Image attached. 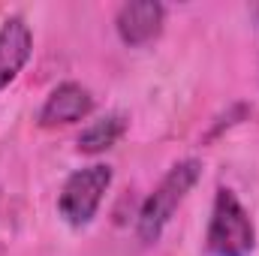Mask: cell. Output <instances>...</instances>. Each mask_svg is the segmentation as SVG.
I'll list each match as a JSON object with an SVG mask.
<instances>
[{"label": "cell", "instance_id": "1", "mask_svg": "<svg viewBox=\"0 0 259 256\" xmlns=\"http://www.w3.org/2000/svg\"><path fill=\"white\" fill-rule=\"evenodd\" d=\"M199 178H202V163L193 160V157L175 163L160 178V184L151 190V196L145 199V205L139 211V226L136 229H139V238L145 244H151V241H157L163 235V229L169 226V220L175 217V211L184 205L187 193L199 184Z\"/></svg>", "mask_w": 259, "mask_h": 256}, {"label": "cell", "instance_id": "2", "mask_svg": "<svg viewBox=\"0 0 259 256\" xmlns=\"http://www.w3.org/2000/svg\"><path fill=\"white\" fill-rule=\"evenodd\" d=\"M256 247V229L238 196L220 187L214 196L211 223L205 232V253L208 256H250Z\"/></svg>", "mask_w": 259, "mask_h": 256}, {"label": "cell", "instance_id": "3", "mask_svg": "<svg viewBox=\"0 0 259 256\" xmlns=\"http://www.w3.org/2000/svg\"><path fill=\"white\" fill-rule=\"evenodd\" d=\"M109 187H112V166H106V163H94V166L72 172L58 196L61 217L69 226H88L97 217Z\"/></svg>", "mask_w": 259, "mask_h": 256}, {"label": "cell", "instance_id": "4", "mask_svg": "<svg viewBox=\"0 0 259 256\" xmlns=\"http://www.w3.org/2000/svg\"><path fill=\"white\" fill-rule=\"evenodd\" d=\"M163 21H166V6L157 0H133L124 3L115 15V30L121 36V42L130 49L148 46L163 33Z\"/></svg>", "mask_w": 259, "mask_h": 256}, {"label": "cell", "instance_id": "5", "mask_svg": "<svg viewBox=\"0 0 259 256\" xmlns=\"http://www.w3.org/2000/svg\"><path fill=\"white\" fill-rule=\"evenodd\" d=\"M91 112H94V94L78 81H64L46 97V103L36 115V124L46 130L66 127V124L84 121Z\"/></svg>", "mask_w": 259, "mask_h": 256}, {"label": "cell", "instance_id": "6", "mask_svg": "<svg viewBox=\"0 0 259 256\" xmlns=\"http://www.w3.org/2000/svg\"><path fill=\"white\" fill-rule=\"evenodd\" d=\"M33 52V33L24 24V18L12 15L0 27V94L18 78V72L30 61Z\"/></svg>", "mask_w": 259, "mask_h": 256}, {"label": "cell", "instance_id": "7", "mask_svg": "<svg viewBox=\"0 0 259 256\" xmlns=\"http://www.w3.org/2000/svg\"><path fill=\"white\" fill-rule=\"evenodd\" d=\"M127 133V118L124 115H106L100 121H94L91 127L81 130L78 136V151L81 154H103L109 151L112 145H118V139Z\"/></svg>", "mask_w": 259, "mask_h": 256}]
</instances>
